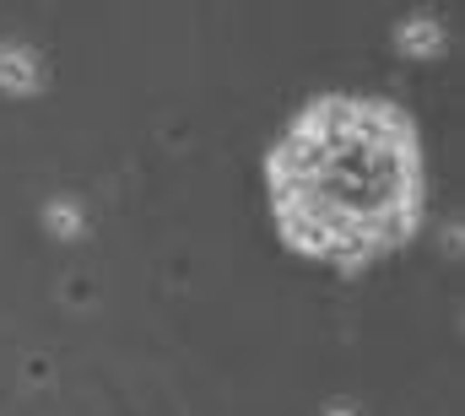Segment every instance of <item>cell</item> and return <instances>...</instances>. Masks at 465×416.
Instances as JSON below:
<instances>
[{
    "mask_svg": "<svg viewBox=\"0 0 465 416\" xmlns=\"http://www.w3.org/2000/svg\"><path fill=\"white\" fill-rule=\"evenodd\" d=\"M265 195L292 254L362 271L417 238L428 184L417 119L390 98L325 93L265 157Z\"/></svg>",
    "mask_w": 465,
    "mask_h": 416,
    "instance_id": "1",
    "label": "cell"
}]
</instances>
